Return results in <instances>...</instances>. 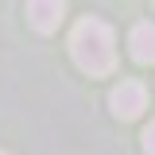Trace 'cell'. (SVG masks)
Segmentation results:
<instances>
[{
	"instance_id": "obj_4",
	"label": "cell",
	"mask_w": 155,
	"mask_h": 155,
	"mask_svg": "<svg viewBox=\"0 0 155 155\" xmlns=\"http://www.w3.org/2000/svg\"><path fill=\"white\" fill-rule=\"evenodd\" d=\"M136 62H155V23H136L132 35H128Z\"/></svg>"
},
{
	"instance_id": "obj_3",
	"label": "cell",
	"mask_w": 155,
	"mask_h": 155,
	"mask_svg": "<svg viewBox=\"0 0 155 155\" xmlns=\"http://www.w3.org/2000/svg\"><path fill=\"white\" fill-rule=\"evenodd\" d=\"M62 16H66V4H58V0H31L27 4V23L43 35H51L62 23Z\"/></svg>"
},
{
	"instance_id": "obj_2",
	"label": "cell",
	"mask_w": 155,
	"mask_h": 155,
	"mask_svg": "<svg viewBox=\"0 0 155 155\" xmlns=\"http://www.w3.org/2000/svg\"><path fill=\"white\" fill-rule=\"evenodd\" d=\"M109 105H113V113L120 120H136V116L147 109V89L140 85V81H120L109 97Z\"/></svg>"
},
{
	"instance_id": "obj_5",
	"label": "cell",
	"mask_w": 155,
	"mask_h": 155,
	"mask_svg": "<svg viewBox=\"0 0 155 155\" xmlns=\"http://www.w3.org/2000/svg\"><path fill=\"white\" fill-rule=\"evenodd\" d=\"M143 151H147V155H155V116H151V124L143 128Z\"/></svg>"
},
{
	"instance_id": "obj_6",
	"label": "cell",
	"mask_w": 155,
	"mask_h": 155,
	"mask_svg": "<svg viewBox=\"0 0 155 155\" xmlns=\"http://www.w3.org/2000/svg\"><path fill=\"white\" fill-rule=\"evenodd\" d=\"M0 155H8V151H0Z\"/></svg>"
},
{
	"instance_id": "obj_1",
	"label": "cell",
	"mask_w": 155,
	"mask_h": 155,
	"mask_svg": "<svg viewBox=\"0 0 155 155\" xmlns=\"http://www.w3.org/2000/svg\"><path fill=\"white\" fill-rule=\"evenodd\" d=\"M70 54H74V62L85 74H93V78L113 74V66H116V35H113V27L93 19V16L78 19L74 35H70Z\"/></svg>"
}]
</instances>
